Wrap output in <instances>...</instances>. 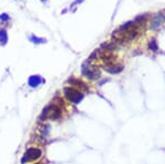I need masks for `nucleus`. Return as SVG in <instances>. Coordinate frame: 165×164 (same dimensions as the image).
Here are the masks:
<instances>
[{"mask_svg": "<svg viewBox=\"0 0 165 164\" xmlns=\"http://www.w3.org/2000/svg\"><path fill=\"white\" fill-rule=\"evenodd\" d=\"M42 155H43V152L40 148L30 147V148H28V149H25V151L23 152L22 157L20 159V164L34 163L35 161L41 159Z\"/></svg>", "mask_w": 165, "mask_h": 164, "instance_id": "f257e3e1", "label": "nucleus"}, {"mask_svg": "<svg viewBox=\"0 0 165 164\" xmlns=\"http://www.w3.org/2000/svg\"><path fill=\"white\" fill-rule=\"evenodd\" d=\"M63 93L64 96L69 102L74 105H79L85 98L84 93H81L80 90L76 89V88L72 87V86H66L63 88Z\"/></svg>", "mask_w": 165, "mask_h": 164, "instance_id": "f03ea898", "label": "nucleus"}, {"mask_svg": "<svg viewBox=\"0 0 165 164\" xmlns=\"http://www.w3.org/2000/svg\"><path fill=\"white\" fill-rule=\"evenodd\" d=\"M81 75L89 80H97L101 77V72L96 65L91 63H85L81 66Z\"/></svg>", "mask_w": 165, "mask_h": 164, "instance_id": "7ed1b4c3", "label": "nucleus"}, {"mask_svg": "<svg viewBox=\"0 0 165 164\" xmlns=\"http://www.w3.org/2000/svg\"><path fill=\"white\" fill-rule=\"evenodd\" d=\"M67 83L69 84V86H72V87H74V88H76V89L80 90L81 93L88 92L89 90L88 85H87L86 83L83 82V80L76 78V77H69L68 80H67Z\"/></svg>", "mask_w": 165, "mask_h": 164, "instance_id": "20e7f679", "label": "nucleus"}, {"mask_svg": "<svg viewBox=\"0 0 165 164\" xmlns=\"http://www.w3.org/2000/svg\"><path fill=\"white\" fill-rule=\"evenodd\" d=\"M165 22V15L162 12H158L156 15H154V17L152 18V20L150 22V29L151 30H158L162 24Z\"/></svg>", "mask_w": 165, "mask_h": 164, "instance_id": "39448f33", "label": "nucleus"}, {"mask_svg": "<svg viewBox=\"0 0 165 164\" xmlns=\"http://www.w3.org/2000/svg\"><path fill=\"white\" fill-rule=\"evenodd\" d=\"M43 83H45V80L39 74L31 75V76H29V78H28V85H29V87H31V88H37L40 85H42Z\"/></svg>", "mask_w": 165, "mask_h": 164, "instance_id": "423d86ee", "label": "nucleus"}, {"mask_svg": "<svg viewBox=\"0 0 165 164\" xmlns=\"http://www.w3.org/2000/svg\"><path fill=\"white\" fill-rule=\"evenodd\" d=\"M123 68H124V66L121 64H119V63H113V64H110V65H105L104 70L106 71L107 73H109V74H120L121 72L123 71Z\"/></svg>", "mask_w": 165, "mask_h": 164, "instance_id": "0eeeda50", "label": "nucleus"}, {"mask_svg": "<svg viewBox=\"0 0 165 164\" xmlns=\"http://www.w3.org/2000/svg\"><path fill=\"white\" fill-rule=\"evenodd\" d=\"M29 41L31 43H33V44L35 45H39V44H44V43H46V39H44V37H37L35 34H31L29 37Z\"/></svg>", "mask_w": 165, "mask_h": 164, "instance_id": "6e6552de", "label": "nucleus"}, {"mask_svg": "<svg viewBox=\"0 0 165 164\" xmlns=\"http://www.w3.org/2000/svg\"><path fill=\"white\" fill-rule=\"evenodd\" d=\"M8 42V33L3 29H0V44L6 45Z\"/></svg>", "mask_w": 165, "mask_h": 164, "instance_id": "1a4fd4ad", "label": "nucleus"}, {"mask_svg": "<svg viewBox=\"0 0 165 164\" xmlns=\"http://www.w3.org/2000/svg\"><path fill=\"white\" fill-rule=\"evenodd\" d=\"M149 49H150L151 51H153V52H156V51L158 50V45L154 39H152V40L149 42Z\"/></svg>", "mask_w": 165, "mask_h": 164, "instance_id": "9d476101", "label": "nucleus"}, {"mask_svg": "<svg viewBox=\"0 0 165 164\" xmlns=\"http://www.w3.org/2000/svg\"><path fill=\"white\" fill-rule=\"evenodd\" d=\"M97 57H99V50H96V51H94V52L91 53V54L89 55L88 60L86 61V63H91L93 61L97 60Z\"/></svg>", "mask_w": 165, "mask_h": 164, "instance_id": "9b49d317", "label": "nucleus"}, {"mask_svg": "<svg viewBox=\"0 0 165 164\" xmlns=\"http://www.w3.org/2000/svg\"><path fill=\"white\" fill-rule=\"evenodd\" d=\"M10 20V17L8 13H2V15H0V21L1 22H8Z\"/></svg>", "mask_w": 165, "mask_h": 164, "instance_id": "f8f14e48", "label": "nucleus"}, {"mask_svg": "<svg viewBox=\"0 0 165 164\" xmlns=\"http://www.w3.org/2000/svg\"><path fill=\"white\" fill-rule=\"evenodd\" d=\"M41 1H42V2H46L47 0H41Z\"/></svg>", "mask_w": 165, "mask_h": 164, "instance_id": "ddd939ff", "label": "nucleus"}]
</instances>
